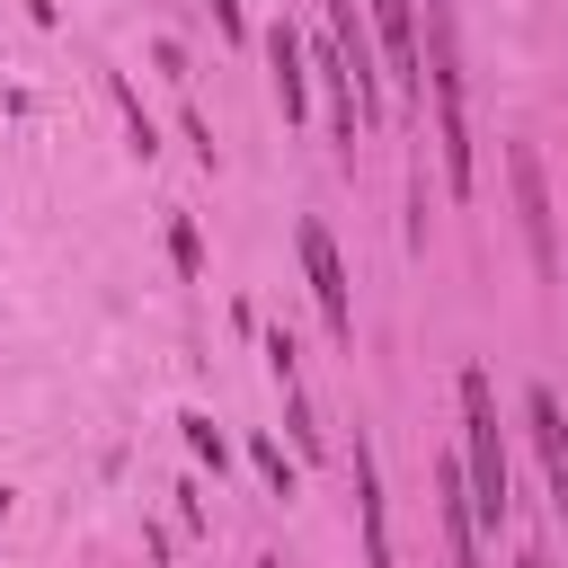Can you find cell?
<instances>
[{"mask_svg":"<svg viewBox=\"0 0 568 568\" xmlns=\"http://www.w3.org/2000/svg\"><path fill=\"white\" fill-rule=\"evenodd\" d=\"M426 89H435V142H444V186L470 195L479 178V151H470V89H462V27H453V0H426V53H417Z\"/></svg>","mask_w":568,"mask_h":568,"instance_id":"1","label":"cell"},{"mask_svg":"<svg viewBox=\"0 0 568 568\" xmlns=\"http://www.w3.org/2000/svg\"><path fill=\"white\" fill-rule=\"evenodd\" d=\"M462 479H470V515L497 532L515 497H506V444H497V399H488L479 364L462 373Z\"/></svg>","mask_w":568,"mask_h":568,"instance_id":"2","label":"cell"},{"mask_svg":"<svg viewBox=\"0 0 568 568\" xmlns=\"http://www.w3.org/2000/svg\"><path fill=\"white\" fill-rule=\"evenodd\" d=\"M302 266H311V293H320V320H328V337H355V293H346V266H337V240H328V222H302Z\"/></svg>","mask_w":568,"mask_h":568,"instance_id":"3","label":"cell"},{"mask_svg":"<svg viewBox=\"0 0 568 568\" xmlns=\"http://www.w3.org/2000/svg\"><path fill=\"white\" fill-rule=\"evenodd\" d=\"M524 426H532V453H541V470H550V506H559V524H568V417H559V390H532V399H524Z\"/></svg>","mask_w":568,"mask_h":568,"instance_id":"4","label":"cell"},{"mask_svg":"<svg viewBox=\"0 0 568 568\" xmlns=\"http://www.w3.org/2000/svg\"><path fill=\"white\" fill-rule=\"evenodd\" d=\"M355 515H364V568H390V506H382V462L355 435Z\"/></svg>","mask_w":568,"mask_h":568,"instance_id":"5","label":"cell"},{"mask_svg":"<svg viewBox=\"0 0 568 568\" xmlns=\"http://www.w3.org/2000/svg\"><path fill=\"white\" fill-rule=\"evenodd\" d=\"M444 568H479V515H470V479L462 462H444Z\"/></svg>","mask_w":568,"mask_h":568,"instance_id":"6","label":"cell"},{"mask_svg":"<svg viewBox=\"0 0 568 568\" xmlns=\"http://www.w3.org/2000/svg\"><path fill=\"white\" fill-rule=\"evenodd\" d=\"M373 27H382V44H390L399 89H408V98H426V71H417V0H373Z\"/></svg>","mask_w":568,"mask_h":568,"instance_id":"7","label":"cell"},{"mask_svg":"<svg viewBox=\"0 0 568 568\" xmlns=\"http://www.w3.org/2000/svg\"><path fill=\"white\" fill-rule=\"evenodd\" d=\"M506 169H515V204H524V240H532L541 257H559V248H550V186H541V160H532V151L515 142V151H506Z\"/></svg>","mask_w":568,"mask_h":568,"instance_id":"8","label":"cell"},{"mask_svg":"<svg viewBox=\"0 0 568 568\" xmlns=\"http://www.w3.org/2000/svg\"><path fill=\"white\" fill-rule=\"evenodd\" d=\"M266 62H275V98H284V115H302V44H293V27L266 36Z\"/></svg>","mask_w":568,"mask_h":568,"instance_id":"9","label":"cell"},{"mask_svg":"<svg viewBox=\"0 0 568 568\" xmlns=\"http://www.w3.org/2000/svg\"><path fill=\"white\" fill-rule=\"evenodd\" d=\"M186 444H195V453L222 470V435H213V417H186Z\"/></svg>","mask_w":568,"mask_h":568,"instance_id":"10","label":"cell"},{"mask_svg":"<svg viewBox=\"0 0 568 568\" xmlns=\"http://www.w3.org/2000/svg\"><path fill=\"white\" fill-rule=\"evenodd\" d=\"M0 524H9V488H0Z\"/></svg>","mask_w":568,"mask_h":568,"instance_id":"11","label":"cell"},{"mask_svg":"<svg viewBox=\"0 0 568 568\" xmlns=\"http://www.w3.org/2000/svg\"><path fill=\"white\" fill-rule=\"evenodd\" d=\"M257 568H284V559H257Z\"/></svg>","mask_w":568,"mask_h":568,"instance_id":"12","label":"cell"},{"mask_svg":"<svg viewBox=\"0 0 568 568\" xmlns=\"http://www.w3.org/2000/svg\"><path fill=\"white\" fill-rule=\"evenodd\" d=\"M559 275H568V257H559Z\"/></svg>","mask_w":568,"mask_h":568,"instance_id":"13","label":"cell"}]
</instances>
